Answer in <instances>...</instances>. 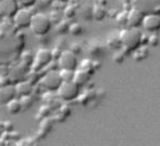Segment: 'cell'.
<instances>
[{"mask_svg":"<svg viewBox=\"0 0 160 146\" xmlns=\"http://www.w3.org/2000/svg\"><path fill=\"white\" fill-rule=\"evenodd\" d=\"M16 98L15 88L12 84H7L4 87H0V103L7 104L11 100Z\"/></svg>","mask_w":160,"mask_h":146,"instance_id":"12","label":"cell"},{"mask_svg":"<svg viewBox=\"0 0 160 146\" xmlns=\"http://www.w3.org/2000/svg\"><path fill=\"white\" fill-rule=\"evenodd\" d=\"M37 0H18V3L20 6V8H26L30 9L32 7H34L36 4Z\"/></svg>","mask_w":160,"mask_h":146,"instance_id":"30","label":"cell"},{"mask_svg":"<svg viewBox=\"0 0 160 146\" xmlns=\"http://www.w3.org/2000/svg\"><path fill=\"white\" fill-rule=\"evenodd\" d=\"M50 106L49 105H43L41 108L39 109V115L42 117V118H48L49 115L51 113V109H50Z\"/></svg>","mask_w":160,"mask_h":146,"instance_id":"33","label":"cell"},{"mask_svg":"<svg viewBox=\"0 0 160 146\" xmlns=\"http://www.w3.org/2000/svg\"><path fill=\"white\" fill-rule=\"evenodd\" d=\"M58 95L64 102H72L78 98L80 95V87L77 86L74 81L62 82L60 88L58 89Z\"/></svg>","mask_w":160,"mask_h":146,"instance_id":"3","label":"cell"},{"mask_svg":"<svg viewBox=\"0 0 160 146\" xmlns=\"http://www.w3.org/2000/svg\"><path fill=\"white\" fill-rule=\"evenodd\" d=\"M92 91L91 90H86V92H84L82 95H79L78 98L77 100L79 101V103H81V104H87V103L91 102L92 101Z\"/></svg>","mask_w":160,"mask_h":146,"instance_id":"27","label":"cell"},{"mask_svg":"<svg viewBox=\"0 0 160 146\" xmlns=\"http://www.w3.org/2000/svg\"><path fill=\"white\" fill-rule=\"evenodd\" d=\"M39 80V75H38V72H34V70H32V73H29V75H28V78H27V81L30 82V83L34 86L35 83H37Z\"/></svg>","mask_w":160,"mask_h":146,"instance_id":"32","label":"cell"},{"mask_svg":"<svg viewBox=\"0 0 160 146\" xmlns=\"http://www.w3.org/2000/svg\"><path fill=\"white\" fill-rule=\"evenodd\" d=\"M20 6L18 0H1L0 1V16L1 18H13L18 11Z\"/></svg>","mask_w":160,"mask_h":146,"instance_id":"8","label":"cell"},{"mask_svg":"<svg viewBox=\"0 0 160 146\" xmlns=\"http://www.w3.org/2000/svg\"><path fill=\"white\" fill-rule=\"evenodd\" d=\"M90 78H91V74H89L88 72H84V70L77 68V69L75 70L72 81H74L77 86H79L80 88H81V87L86 86V84L90 81Z\"/></svg>","mask_w":160,"mask_h":146,"instance_id":"13","label":"cell"},{"mask_svg":"<svg viewBox=\"0 0 160 146\" xmlns=\"http://www.w3.org/2000/svg\"><path fill=\"white\" fill-rule=\"evenodd\" d=\"M69 23L65 20H62L60 23L56 24V33L60 35H64V34H67L68 30H69Z\"/></svg>","mask_w":160,"mask_h":146,"instance_id":"23","label":"cell"},{"mask_svg":"<svg viewBox=\"0 0 160 146\" xmlns=\"http://www.w3.org/2000/svg\"><path fill=\"white\" fill-rule=\"evenodd\" d=\"M14 88H15L16 96H18V98L29 96V95H32V91H34V86H32L30 82H28L27 80L18 81V83L14 86Z\"/></svg>","mask_w":160,"mask_h":146,"instance_id":"11","label":"cell"},{"mask_svg":"<svg viewBox=\"0 0 160 146\" xmlns=\"http://www.w3.org/2000/svg\"><path fill=\"white\" fill-rule=\"evenodd\" d=\"M58 73H60L61 79H62V81H63V82L72 81V79H74V74H75V70L60 69V70H58Z\"/></svg>","mask_w":160,"mask_h":146,"instance_id":"22","label":"cell"},{"mask_svg":"<svg viewBox=\"0 0 160 146\" xmlns=\"http://www.w3.org/2000/svg\"><path fill=\"white\" fill-rule=\"evenodd\" d=\"M32 13L30 9L26 8H20L18 11L15 13V15L13 16L14 24L16 25V27L21 28V29H25L28 28L30 25V21L32 18Z\"/></svg>","mask_w":160,"mask_h":146,"instance_id":"7","label":"cell"},{"mask_svg":"<svg viewBox=\"0 0 160 146\" xmlns=\"http://www.w3.org/2000/svg\"><path fill=\"white\" fill-rule=\"evenodd\" d=\"M149 55V49L148 46H140L136 50L133 51V58L138 62L146 60Z\"/></svg>","mask_w":160,"mask_h":146,"instance_id":"14","label":"cell"},{"mask_svg":"<svg viewBox=\"0 0 160 146\" xmlns=\"http://www.w3.org/2000/svg\"><path fill=\"white\" fill-rule=\"evenodd\" d=\"M124 58H126V52H124L123 48L114 52V56H112L114 63H116V64H121V63L124 61Z\"/></svg>","mask_w":160,"mask_h":146,"instance_id":"25","label":"cell"},{"mask_svg":"<svg viewBox=\"0 0 160 146\" xmlns=\"http://www.w3.org/2000/svg\"><path fill=\"white\" fill-rule=\"evenodd\" d=\"M69 51L74 53L75 55H78V54L82 52V48L79 43H72V44H70V47H69Z\"/></svg>","mask_w":160,"mask_h":146,"instance_id":"34","label":"cell"},{"mask_svg":"<svg viewBox=\"0 0 160 146\" xmlns=\"http://www.w3.org/2000/svg\"><path fill=\"white\" fill-rule=\"evenodd\" d=\"M142 26L149 33H157L160 29V15L157 13L145 14Z\"/></svg>","mask_w":160,"mask_h":146,"instance_id":"9","label":"cell"},{"mask_svg":"<svg viewBox=\"0 0 160 146\" xmlns=\"http://www.w3.org/2000/svg\"><path fill=\"white\" fill-rule=\"evenodd\" d=\"M40 82L46 90L50 91V92H54V91H58V89L60 88L63 81L61 79L58 70H49L40 79Z\"/></svg>","mask_w":160,"mask_h":146,"instance_id":"5","label":"cell"},{"mask_svg":"<svg viewBox=\"0 0 160 146\" xmlns=\"http://www.w3.org/2000/svg\"><path fill=\"white\" fill-rule=\"evenodd\" d=\"M0 1H1V0H0Z\"/></svg>","mask_w":160,"mask_h":146,"instance_id":"37","label":"cell"},{"mask_svg":"<svg viewBox=\"0 0 160 146\" xmlns=\"http://www.w3.org/2000/svg\"><path fill=\"white\" fill-rule=\"evenodd\" d=\"M34 58L35 55H32V52H29V51H25L24 53L22 54V63L23 65H25V66H32V63H34Z\"/></svg>","mask_w":160,"mask_h":146,"instance_id":"24","label":"cell"},{"mask_svg":"<svg viewBox=\"0 0 160 146\" xmlns=\"http://www.w3.org/2000/svg\"><path fill=\"white\" fill-rule=\"evenodd\" d=\"M62 1H64V0H62Z\"/></svg>","mask_w":160,"mask_h":146,"instance_id":"36","label":"cell"},{"mask_svg":"<svg viewBox=\"0 0 160 146\" xmlns=\"http://www.w3.org/2000/svg\"><path fill=\"white\" fill-rule=\"evenodd\" d=\"M56 61L60 69L76 70L78 68V58L69 50H63Z\"/></svg>","mask_w":160,"mask_h":146,"instance_id":"6","label":"cell"},{"mask_svg":"<svg viewBox=\"0 0 160 146\" xmlns=\"http://www.w3.org/2000/svg\"><path fill=\"white\" fill-rule=\"evenodd\" d=\"M78 68L84 70V72H88L91 75H93V73L95 72L93 68V61L91 60H83L80 63V65H78Z\"/></svg>","mask_w":160,"mask_h":146,"instance_id":"20","label":"cell"},{"mask_svg":"<svg viewBox=\"0 0 160 146\" xmlns=\"http://www.w3.org/2000/svg\"><path fill=\"white\" fill-rule=\"evenodd\" d=\"M145 13L136 8L131 9L127 13V21H128V26L131 28H138L142 26L143 18H144Z\"/></svg>","mask_w":160,"mask_h":146,"instance_id":"10","label":"cell"},{"mask_svg":"<svg viewBox=\"0 0 160 146\" xmlns=\"http://www.w3.org/2000/svg\"><path fill=\"white\" fill-rule=\"evenodd\" d=\"M102 48L103 47L100 43H98V42L90 44V47H89V54H91V55H98V54H100V52H102Z\"/></svg>","mask_w":160,"mask_h":146,"instance_id":"29","label":"cell"},{"mask_svg":"<svg viewBox=\"0 0 160 146\" xmlns=\"http://www.w3.org/2000/svg\"><path fill=\"white\" fill-rule=\"evenodd\" d=\"M106 9L104 6H101V4H96L93 7V12H92V18L96 21H102L106 16Z\"/></svg>","mask_w":160,"mask_h":146,"instance_id":"17","label":"cell"},{"mask_svg":"<svg viewBox=\"0 0 160 146\" xmlns=\"http://www.w3.org/2000/svg\"><path fill=\"white\" fill-rule=\"evenodd\" d=\"M92 12H93V7L90 4H84L81 8H78V13H80L83 20H91L92 18Z\"/></svg>","mask_w":160,"mask_h":146,"instance_id":"19","label":"cell"},{"mask_svg":"<svg viewBox=\"0 0 160 146\" xmlns=\"http://www.w3.org/2000/svg\"><path fill=\"white\" fill-rule=\"evenodd\" d=\"M83 32H84V28L81 24H79V23H74V24L69 25V30H68V33L72 34V36H80V35L83 34Z\"/></svg>","mask_w":160,"mask_h":146,"instance_id":"21","label":"cell"},{"mask_svg":"<svg viewBox=\"0 0 160 146\" xmlns=\"http://www.w3.org/2000/svg\"><path fill=\"white\" fill-rule=\"evenodd\" d=\"M107 44L112 50L115 51H118L120 49H122V44H121V41H120V38H119V34H112L108 37L107 39Z\"/></svg>","mask_w":160,"mask_h":146,"instance_id":"16","label":"cell"},{"mask_svg":"<svg viewBox=\"0 0 160 146\" xmlns=\"http://www.w3.org/2000/svg\"><path fill=\"white\" fill-rule=\"evenodd\" d=\"M119 38L122 48L128 51H134L143 44V33L138 28H124L120 32Z\"/></svg>","mask_w":160,"mask_h":146,"instance_id":"1","label":"cell"},{"mask_svg":"<svg viewBox=\"0 0 160 146\" xmlns=\"http://www.w3.org/2000/svg\"><path fill=\"white\" fill-rule=\"evenodd\" d=\"M53 61L52 58V52L49 49H39L37 51V53L35 54L34 58V63L32 65V70L34 72H40L43 68L49 66V64H51Z\"/></svg>","mask_w":160,"mask_h":146,"instance_id":"4","label":"cell"},{"mask_svg":"<svg viewBox=\"0 0 160 146\" xmlns=\"http://www.w3.org/2000/svg\"><path fill=\"white\" fill-rule=\"evenodd\" d=\"M77 13H78V8L75 7L74 4H69V6H67L66 8L64 9V15H65V18H74Z\"/></svg>","mask_w":160,"mask_h":146,"instance_id":"26","label":"cell"},{"mask_svg":"<svg viewBox=\"0 0 160 146\" xmlns=\"http://www.w3.org/2000/svg\"><path fill=\"white\" fill-rule=\"evenodd\" d=\"M70 114H72V109H70L69 105H63V106H61L58 115H56V117H58L56 120L60 122H63L64 120H66L69 117Z\"/></svg>","mask_w":160,"mask_h":146,"instance_id":"18","label":"cell"},{"mask_svg":"<svg viewBox=\"0 0 160 146\" xmlns=\"http://www.w3.org/2000/svg\"><path fill=\"white\" fill-rule=\"evenodd\" d=\"M7 110L9 112V114L11 115H16L22 110V104L21 101L18 98H13L10 102L7 103Z\"/></svg>","mask_w":160,"mask_h":146,"instance_id":"15","label":"cell"},{"mask_svg":"<svg viewBox=\"0 0 160 146\" xmlns=\"http://www.w3.org/2000/svg\"><path fill=\"white\" fill-rule=\"evenodd\" d=\"M29 28L37 36H46L52 28V23L49 18V15L43 13H34Z\"/></svg>","mask_w":160,"mask_h":146,"instance_id":"2","label":"cell"},{"mask_svg":"<svg viewBox=\"0 0 160 146\" xmlns=\"http://www.w3.org/2000/svg\"><path fill=\"white\" fill-rule=\"evenodd\" d=\"M146 43L148 46L152 47V48H155V47L158 46L159 43V39H158V35L156 34V33H152V35H150V36L146 37Z\"/></svg>","mask_w":160,"mask_h":146,"instance_id":"28","label":"cell"},{"mask_svg":"<svg viewBox=\"0 0 160 146\" xmlns=\"http://www.w3.org/2000/svg\"><path fill=\"white\" fill-rule=\"evenodd\" d=\"M127 13L128 12H121L118 13L116 16L117 23L120 25V26H127L128 25V21H127Z\"/></svg>","mask_w":160,"mask_h":146,"instance_id":"31","label":"cell"},{"mask_svg":"<svg viewBox=\"0 0 160 146\" xmlns=\"http://www.w3.org/2000/svg\"><path fill=\"white\" fill-rule=\"evenodd\" d=\"M48 1H54V0H48Z\"/></svg>","mask_w":160,"mask_h":146,"instance_id":"35","label":"cell"}]
</instances>
